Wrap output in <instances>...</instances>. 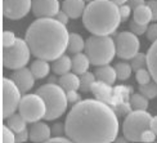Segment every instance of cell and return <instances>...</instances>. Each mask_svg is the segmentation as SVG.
Instances as JSON below:
<instances>
[{"instance_id": "cell-14", "label": "cell", "mask_w": 157, "mask_h": 143, "mask_svg": "<svg viewBox=\"0 0 157 143\" xmlns=\"http://www.w3.org/2000/svg\"><path fill=\"white\" fill-rule=\"evenodd\" d=\"M10 79L16 83V85L18 87V89L21 90L22 93H27L29 90L32 89L35 84V76L34 74L31 72L30 68H19V70H16L12 74V77Z\"/></svg>"}, {"instance_id": "cell-46", "label": "cell", "mask_w": 157, "mask_h": 143, "mask_svg": "<svg viewBox=\"0 0 157 143\" xmlns=\"http://www.w3.org/2000/svg\"><path fill=\"white\" fill-rule=\"evenodd\" d=\"M151 129L155 132V134L157 135V116L152 118V121H151Z\"/></svg>"}, {"instance_id": "cell-33", "label": "cell", "mask_w": 157, "mask_h": 143, "mask_svg": "<svg viewBox=\"0 0 157 143\" xmlns=\"http://www.w3.org/2000/svg\"><path fill=\"white\" fill-rule=\"evenodd\" d=\"M2 138H3V143H16L14 132L6 125L2 126Z\"/></svg>"}, {"instance_id": "cell-25", "label": "cell", "mask_w": 157, "mask_h": 143, "mask_svg": "<svg viewBox=\"0 0 157 143\" xmlns=\"http://www.w3.org/2000/svg\"><path fill=\"white\" fill-rule=\"evenodd\" d=\"M85 41L81 35L78 34H70V43H68V50L71 53L77 54V53H81L82 50H85Z\"/></svg>"}, {"instance_id": "cell-29", "label": "cell", "mask_w": 157, "mask_h": 143, "mask_svg": "<svg viewBox=\"0 0 157 143\" xmlns=\"http://www.w3.org/2000/svg\"><path fill=\"white\" fill-rule=\"evenodd\" d=\"M97 81V77L91 72H85L80 75V90L81 92H90L93 84Z\"/></svg>"}, {"instance_id": "cell-34", "label": "cell", "mask_w": 157, "mask_h": 143, "mask_svg": "<svg viewBox=\"0 0 157 143\" xmlns=\"http://www.w3.org/2000/svg\"><path fill=\"white\" fill-rule=\"evenodd\" d=\"M17 40V37L14 35V32L12 31H4L3 36H2V41H3V48H10L14 45Z\"/></svg>"}, {"instance_id": "cell-22", "label": "cell", "mask_w": 157, "mask_h": 143, "mask_svg": "<svg viewBox=\"0 0 157 143\" xmlns=\"http://www.w3.org/2000/svg\"><path fill=\"white\" fill-rule=\"evenodd\" d=\"M133 18L134 21H136L138 23L142 25H148L151 21H153V16H152V10L151 8L144 4V5H140L138 8H135L133 12Z\"/></svg>"}, {"instance_id": "cell-30", "label": "cell", "mask_w": 157, "mask_h": 143, "mask_svg": "<svg viewBox=\"0 0 157 143\" xmlns=\"http://www.w3.org/2000/svg\"><path fill=\"white\" fill-rule=\"evenodd\" d=\"M139 93H142L148 99H153L157 97V83L156 81H149L144 85H139Z\"/></svg>"}, {"instance_id": "cell-9", "label": "cell", "mask_w": 157, "mask_h": 143, "mask_svg": "<svg viewBox=\"0 0 157 143\" xmlns=\"http://www.w3.org/2000/svg\"><path fill=\"white\" fill-rule=\"evenodd\" d=\"M3 85V119H8L13 114H16L17 108L21 103V90L18 89L16 83L12 79H4L2 80Z\"/></svg>"}, {"instance_id": "cell-45", "label": "cell", "mask_w": 157, "mask_h": 143, "mask_svg": "<svg viewBox=\"0 0 157 143\" xmlns=\"http://www.w3.org/2000/svg\"><path fill=\"white\" fill-rule=\"evenodd\" d=\"M129 2H130V6H132L133 10H134L135 8H138V6L146 4V0H129Z\"/></svg>"}, {"instance_id": "cell-23", "label": "cell", "mask_w": 157, "mask_h": 143, "mask_svg": "<svg viewBox=\"0 0 157 143\" xmlns=\"http://www.w3.org/2000/svg\"><path fill=\"white\" fill-rule=\"evenodd\" d=\"M58 83H59V85L66 90V92L80 89V77H78V75H76L75 72H68L66 75L61 76V79Z\"/></svg>"}, {"instance_id": "cell-35", "label": "cell", "mask_w": 157, "mask_h": 143, "mask_svg": "<svg viewBox=\"0 0 157 143\" xmlns=\"http://www.w3.org/2000/svg\"><path fill=\"white\" fill-rule=\"evenodd\" d=\"M148 30V25H142V23H138L136 21H133L130 22V31L133 32V34H135L136 36L138 35H143V34H146Z\"/></svg>"}, {"instance_id": "cell-19", "label": "cell", "mask_w": 157, "mask_h": 143, "mask_svg": "<svg viewBox=\"0 0 157 143\" xmlns=\"http://www.w3.org/2000/svg\"><path fill=\"white\" fill-rule=\"evenodd\" d=\"M52 70L56 75H59V76H63L70 72V70H72V60L63 54L62 57H59L58 60H56L52 64Z\"/></svg>"}, {"instance_id": "cell-44", "label": "cell", "mask_w": 157, "mask_h": 143, "mask_svg": "<svg viewBox=\"0 0 157 143\" xmlns=\"http://www.w3.org/2000/svg\"><path fill=\"white\" fill-rule=\"evenodd\" d=\"M44 143H74L70 138H64V137H54V138H50L47 142Z\"/></svg>"}, {"instance_id": "cell-26", "label": "cell", "mask_w": 157, "mask_h": 143, "mask_svg": "<svg viewBox=\"0 0 157 143\" xmlns=\"http://www.w3.org/2000/svg\"><path fill=\"white\" fill-rule=\"evenodd\" d=\"M26 124L27 121L23 119V116L21 114H13L10 118H8V126L12 129L14 133H19L26 129Z\"/></svg>"}, {"instance_id": "cell-42", "label": "cell", "mask_w": 157, "mask_h": 143, "mask_svg": "<svg viewBox=\"0 0 157 143\" xmlns=\"http://www.w3.org/2000/svg\"><path fill=\"white\" fill-rule=\"evenodd\" d=\"M68 16H67V13L66 12H63V10H59V12H58V14L56 16V19H57V21H59L61 23H63L64 26H66L67 23H68Z\"/></svg>"}, {"instance_id": "cell-6", "label": "cell", "mask_w": 157, "mask_h": 143, "mask_svg": "<svg viewBox=\"0 0 157 143\" xmlns=\"http://www.w3.org/2000/svg\"><path fill=\"white\" fill-rule=\"evenodd\" d=\"M152 116L147 111L133 110L126 115L122 124V134L130 142H140V137L144 130L151 128Z\"/></svg>"}, {"instance_id": "cell-49", "label": "cell", "mask_w": 157, "mask_h": 143, "mask_svg": "<svg viewBox=\"0 0 157 143\" xmlns=\"http://www.w3.org/2000/svg\"><path fill=\"white\" fill-rule=\"evenodd\" d=\"M85 2H88V3H91V2H94V0H85Z\"/></svg>"}, {"instance_id": "cell-37", "label": "cell", "mask_w": 157, "mask_h": 143, "mask_svg": "<svg viewBox=\"0 0 157 143\" xmlns=\"http://www.w3.org/2000/svg\"><path fill=\"white\" fill-rule=\"evenodd\" d=\"M52 134H54L56 137H62L63 134H66V125L62 122H57L52 128Z\"/></svg>"}, {"instance_id": "cell-11", "label": "cell", "mask_w": 157, "mask_h": 143, "mask_svg": "<svg viewBox=\"0 0 157 143\" xmlns=\"http://www.w3.org/2000/svg\"><path fill=\"white\" fill-rule=\"evenodd\" d=\"M134 93L133 87L117 85L113 88V95L109 105L112 110L120 116H125L132 112V105H130V97Z\"/></svg>"}, {"instance_id": "cell-17", "label": "cell", "mask_w": 157, "mask_h": 143, "mask_svg": "<svg viewBox=\"0 0 157 143\" xmlns=\"http://www.w3.org/2000/svg\"><path fill=\"white\" fill-rule=\"evenodd\" d=\"M86 8L85 0H63L62 10L67 13L70 18H78L84 14V10Z\"/></svg>"}, {"instance_id": "cell-7", "label": "cell", "mask_w": 157, "mask_h": 143, "mask_svg": "<svg viewBox=\"0 0 157 143\" xmlns=\"http://www.w3.org/2000/svg\"><path fill=\"white\" fill-rule=\"evenodd\" d=\"M30 47L26 40L17 37L14 45L10 48L3 49V66L9 70H19L23 68L30 61L31 56Z\"/></svg>"}, {"instance_id": "cell-20", "label": "cell", "mask_w": 157, "mask_h": 143, "mask_svg": "<svg viewBox=\"0 0 157 143\" xmlns=\"http://www.w3.org/2000/svg\"><path fill=\"white\" fill-rule=\"evenodd\" d=\"M90 61L85 53H77L72 58V71L76 75H82L88 72Z\"/></svg>"}, {"instance_id": "cell-31", "label": "cell", "mask_w": 157, "mask_h": 143, "mask_svg": "<svg viewBox=\"0 0 157 143\" xmlns=\"http://www.w3.org/2000/svg\"><path fill=\"white\" fill-rule=\"evenodd\" d=\"M130 61H132L130 64H132V68L134 71H138L140 68H146L147 67V54H144V53H138Z\"/></svg>"}, {"instance_id": "cell-43", "label": "cell", "mask_w": 157, "mask_h": 143, "mask_svg": "<svg viewBox=\"0 0 157 143\" xmlns=\"http://www.w3.org/2000/svg\"><path fill=\"white\" fill-rule=\"evenodd\" d=\"M147 5L151 8L152 10V16H153V21H157V0H148Z\"/></svg>"}, {"instance_id": "cell-38", "label": "cell", "mask_w": 157, "mask_h": 143, "mask_svg": "<svg viewBox=\"0 0 157 143\" xmlns=\"http://www.w3.org/2000/svg\"><path fill=\"white\" fill-rule=\"evenodd\" d=\"M147 39L151 41H156L157 40V23H152L148 26V30L146 32Z\"/></svg>"}, {"instance_id": "cell-15", "label": "cell", "mask_w": 157, "mask_h": 143, "mask_svg": "<svg viewBox=\"0 0 157 143\" xmlns=\"http://www.w3.org/2000/svg\"><path fill=\"white\" fill-rule=\"evenodd\" d=\"M52 135V128L47 122L43 121H36L32 122L30 128V141L34 143H44L48 139H50Z\"/></svg>"}, {"instance_id": "cell-32", "label": "cell", "mask_w": 157, "mask_h": 143, "mask_svg": "<svg viewBox=\"0 0 157 143\" xmlns=\"http://www.w3.org/2000/svg\"><path fill=\"white\" fill-rule=\"evenodd\" d=\"M135 79L136 81L139 83V85H144V84H148L151 81L152 76H151V72H149L148 68H140L138 71H135Z\"/></svg>"}, {"instance_id": "cell-12", "label": "cell", "mask_w": 157, "mask_h": 143, "mask_svg": "<svg viewBox=\"0 0 157 143\" xmlns=\"http://www.w3.org/2000/svg\"><path fill=\"white\" fill-rule=\"evenodd\" d=\"M32 9V0H3V14L9 19H21Z\"/></svg>"}, {"instance_id": "cell-28", "label": "cell", "mask_w": 157, "mask_h": 143, "mask_svg": "<svg viewBox=\"0 0 157 143\" xmlns=\"http://www.w3.org/2000/svg\"><path fill=\"white\" fill-rule=\"evenodd\" d=\"M115 70L117 74V79L119 80H128L132 76V64L126 62H119L115 64Z\"/></svg>"}, {"instance_id": "cell-41", "label": "cell", "mask_w": 157, "mask_h": 143, "mask_svg": "<svg viewBox=\"0 0 157 143\" xmlns=\"http://www.w3.org/2000/svg\"><path fill=\"white\" fill-rule=\"evenodd\" d=\"M130 13H132V6L124 4L120 6V16L122 21H126V19L130 17Z\"/></svg>"}, {"instance_id": "cell-18", "label": "cell", "mask_w": 157, "mask_h": 143, "mask_svg": "<svg viewBox=\"0 0 157 143\" xmlns=\"http://www.w3.org/2000/svg\"><path fill=\"white\" fill-rule=\"evenodd\" d=\"M94 75L97 77V80L107 83V84H109V85L115 84V81L117 79V74H116L115 67L109 66V64H104V66L97 67L95 71H94Z\"/></svg>"}, {"instance_id": "cell-16", "label": "cell", "mask_w": 157, "mask_h": 143, "mask_svg": "<svg viewBox=\"0 0 157 143\" xmlns=\"http://www.w3.org/2000/svg\"><path fill=\"white\" fill-rule=\"evenodd\" d=\"M90 92L94 94L95 99L109 105L111 99H112V95H113V88H112V85H109V84H107V83L97 80L93 84V87H91Z\"/></svg>"}, {"instance_id": "cell-39", "label": "cell", "mask_w": 157, "mask_h": 143, "mask_svg": "<svg viewBox=\"0 0 157 143\" xmlns=\"http://www.w3.org/2000/svg\"><path fill=\"white\" fill-rule=\"evenodd\" d=\"M66 94H67L68 103H74V105H76V103H78L81 101V95L77 93V90H68V92H66Z\"/></svg>"}, {"instance_id": "cell-2", "label": "cell", "mask_w": 157, "mask_h": 143, "mask_svg": "<svg viewBox=\"0 0 157 143\" xmlns=\"http://www.w3.org/2000/svg\"><path fill=\"white\" fill-rule=\"evenodd\" d=\"M25 40L37 60L56 61L68 48L70 34L56 18H37L26 31Z\"/></svg>"}, {"instance_id": "cell-10", "label": "cell", "mask_w": 157, "mask_h": 143, "mask_svg": "<svg viewBox=\"0 0 157 143\" xmlns=\"http://www.w3.org/2000/svg\"><path fill=\"white\" fill-rule=\"evenodd\" d=\"M116 54L121 60H132L139 53L138 36L132 31H122L116 35Z\"/></svg>"}, {"instance_id": "cell-3", "label": "cell", "mask_w": 157, "mask_h": 143, "mask_svg": "<svg viewBox=\"0 0 157 143\" xmlns=\"http://www.w3.org/2000/svg\"><path fill=\"white\" fill-rule=\"evenodd\" d=\"M122 21L120 6L111 0H94L86 5L82 23L89 32L97 36H109Z\"/></svg>"}, {"instance_id": "cell-48", "label": "cell", "mask_w": 157, "mask_h": 143, "mask_svg": "<svg viewBox=\"0 0 157 143\" xmlns=\"http://www.w3.org/2000/svg\"><path fill=\"white\" fill-rule=\"evenodd\" d=\"M111 2H113L116 5L121 6V5H124V4H126V2H129V0H111Z\"/></svg>"}, {"instance_id": "cell-1", "label": "cell", "mask_w": 157, "mask_h": 143, "mask_svg": "<svg viewBox=\"0 0 157 143\" xmlns=\"http://www.w3.org/2000/svg\"><path fill=\"white\" fill-rule=\"evenodd\" d=\"M66 135L74 143H113L119 134L117 114L98 99L80 101L66 118Z\"/></svg>"}, {"instance_id": "cell-40", "label": "cell", "mask_w": 157, "mask_h": 143, "mask_svg": "<svg viewBox=\"0 0 157 143\" xmlns=\"http://www.w3.org/2000/svg\"><path fill=\"white\" fill-rule=\"evenodd\" d=\"M14 134H16V143H25L27 139H30V130H27V129Z\"/></svg>"}, {"instance_id": "cell-21", "label": "cell", "mask_w": 157, "mask_h": 143, "mask_svg": "<svg viewBox=\"0 0 157 143\" xmlns=\"http://www.w3.org/2000/svg\"><path fill=\"white\" fill-rule=\"evenodd\" d=\"M147 68L151 72L153 81L157 83V40L153 41L147 52Z\"/></svg>"}, {"instance_id": "cell-27", "label": "cell", "mask_w": 157, "mask_h": 143, "mask_svg": "<svg viewBox=\"0 0 157 143\" xmlns=\"http://www.w3.org/2000/svg\"><path fill=\"white\" fill-rule=\"evenodd\" d=\"M130 105L133 110H142L147 111L148 108V98L144 97L142 93H133L130 97Z\"/></svg>"}, {"instance_id": "cell-24", "label": "cell", "mask_w": 157, "mask_h": 143, "mask_svg": "<svg viewBox=\"0 0 157 143\" xmlns=\"http://www.w3.org/2000/svg\"><path fill=\"white\" fill-rule=\"evenodd\" d=\"M30 70L31 72L34 74L35 79H44V77H47L49 71H50V66L48 61L45 60H36L31 63L30 66Z\"/></svg>"}, {"instance_id": "cell-47", "label": "cell", "mask_w": 157, "mask_h": 143, "mask_svg": "<svg viewBox=\"0 0 157 143\" xmlns=\"http://www.w3.org/2000/svg\"><path fill=\"white\" fill-rule=\"evenodd\" d=\"M129 142H130V141H129L126 137H117L113 143H129Z\"/></svg>"}, {"instance_id": "cell-5", "label": "cell", "mask_w": 157, "mask_h": 143, "mask_svg": "<svg viewBox=\"0 0 157 143\" xmlns=\"http://www.w3.org/2000/svg\"><path fill=\"white\" fill-rule=\"evenodd\" d=\"M85 54L97 67L108 64L116 56L115 40L111 36H90L85 43Z\"/></svg>"}, {"instance_id": "cell-4", "label": "cell", "mask_w": 157, "mask_h": 143, "mask_svg": "<svg viewBox=\"0 0 157 143\" xmlns=\"http://www.w3.org/2000/svg\"><path fill=\"white\" fill-rule=\"evenodd\" d=\"M39 95L43 97V99L47 103V114H45V120H56L66 112L68 106L67 94L61 85L49 83L44 84L36 92Z\"/></svg>"}, {"instance_id": "cell-13", "label": "cell", "mask_w": 157, "mask_h": 143, "mask_svg": "<svg viewBox=\"0 0 157 143\" xmlns=\"http://www.w3.org/2000/svg\"><path fill=\"white\" fill-rule=\"evenodd\" d=\"M58 0H32V13L36 18H53L59 12Z\"/></svg>"}, {"instance_id": "cell-8", "label": "cell", "mask_w": 157, "mask_h": 143, "mask_svg": "<svg viewBox=\"0 0 157 143\" xmlns=\"http://www.w3.org/2000/svg\"><path fill=\"white\" fill-rule=\"evenodd\" d=\"M18 112L23 116V119L27 122L40 121V119H44L47 114V103L43 99V97L37 93L26 94L21 99Z\"/></svg>"}, {"instance_id": "cell-36", "label": "cell", "mask_w": 157, "mask_h": 143, "mask_svg": "<svg viewBox=\"0 0 157 143\" xmlns=\"http://www.w3.org/2000/svg\"><path fill=\"white\" fill-rule=\"evenodd\" d=\"M156 137L157 135L155 134V132L149 128V129H147V130L143 132L142 137H140V143H153L156 141Z\"/></svg>"}]
</instances>
